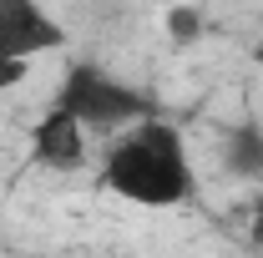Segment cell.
<instances>
[{"label": "cell", "instance_id": "obj_1", "mask_svg": "<svg viewBox=\"0 0 263 258\" xmlns=\"http://www.w3.org/2000/svg\"><path fill=\"white\" fill-rule=\"evenodd\" d=\"M101 177H106V188L117 197L142 202V208H177V202H187L193 188H197L182 132L157 122V117L132 122L127 137L106 152Z\"/></svg>", "mask_w": 263, "mask_h": 258}, {"label": "cell", "instance_id": "obj_2", "mask_svg": "<svg viewBox=\"0 0 263 258\" xmlns=\"http://www.w3.org/2000/svg\"><path fill=\"white\" fill-rule=\"evenodd\" d=\"M61 106H71L86 132H117V127H132V122H142V117H152V101L142 97V91H132L122 81H111L101 66L81 61L66 71L61 81Z\"/></svg>", "mask_w": 263, "mask_h": 258}, {"label": "cell", "instance_id": "obj_3", "mask_svg": "<svg viewBox=\"0 0 263 258\" xmlns=\"http://www.w3.org/2000/svg\"><path fill=\"white\" fill-rule=\"evenodd\" d=\"M61 46L66 31L41 10V0H0V91L21 86L35 56Z\"/></svg>", "mask_w": 263, "mask_h": 258}, {"label": "cell", "instance_id": "obj_4", "mask_svg": "<svg viewBox=\"0 0 263 258\" xmlns=\"http://www.w3.org/2000/svg\"><path fill=\"white\" fill-rule=\"evenodd\" d=\"M31 147H35V162L51 167V172H76L86 162V122L71 112V106H51L31 132Z\"/></svg>", "mask_w": 263, "mask_h": 258}, {"label": "cell", "instance_id": "obj_5", "mask_svg": "<svg viewBox=\"0 0 263 258\" xmlns=\"http://www.w3.org/2000/svg\"><path fill=\"white\" fill-rule=\"evenodd\" d=\"M167 35H172L177 46L197 41V35H202V10H197V5H172V10H167Z\"/></svg>", "mask_w": 263, "mask_h": 258}, {"label": "cell", "instance_id": "obj_6", "mask_svg": "<svg viewBox=\"0 0 263 258\" xmlns=\"http://www.w3.org/2000/svg\"><path fill=\"white\" fill-rule=\"evenodd\" d=\"M253 61H258V66H263V41H258V46H253Z\"/></svg>", "mask_w": 263, "mask_h": 258}]
</instances>
